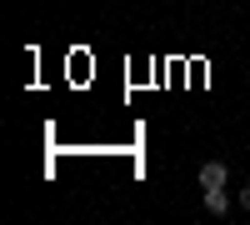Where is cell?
Returning a JSON list of instances; mask_svg holds the SVG:
<instances>
[{"label": "cell", "instance_id": "cell-2", "mask_svg": "<svg viewBox=\"0 0 250 225\" xmlns=\"http://www.w3.org/2000/svg\"><path fill=\"white\" fill-rule=\"evenodd\" d=\"M205 210H210V215H230V195H225V185L220 190H205Z\"/></svg>", "mask_w": 250, "mask_h": 225}, {"label": "cell", "instance_id": "cell-3", "mask_svg": "<svg viewBox=\"0 0 250 225\" xmlns=\"http://www.w3.org/2000/svg\"><path fill=\"white\" fill-rule=\"evenodd\" d=\"M240 205H245V210H250V185H245V190H240Z\"/></svg>", "mask_w": 250, "mask_h": 225}, {"label": "cell", "instance_id": "cell-1", "mask_svg": "<svg viewBox=\"0 0 250 225\" xmlns=\"http://www.w3.org/2000/svg\"><path fill=\"white\" fill-rule=\"evenodd\" d=\"M225 180H230V170H225L220 160H205V165H200V190H220Z\"/></svg>", "mask_w": 250, "mask_h": 225}]
</instances>
